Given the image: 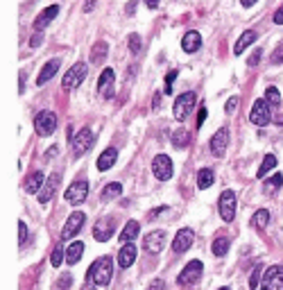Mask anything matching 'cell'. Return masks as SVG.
I'll return each mask as SVG.
<instances>
[{
  "instance_id": "42",
  "label": "cell",
  "mask_w": 283,
  "mask_h": 290,
  "mask_svg": "<svg viewBox=\"0 0 283 290\" xmlns=\"http://www.w3.org/2000/svg\"><path fill=\"white\" fill-rule=\"evenodd\" d=\"M258 279H261V265L252 270V277H250V288H256V286H258Z\"/></svg>"
},
{
  "instance_id": "2",
  "label": "cell",
  "mask_w": 283,
  "mask_h": 290,
  "mask_svg": "<svg viewBox=\"0 0 283 290\" xmlns=\"http://www.w3.org/2000/svg\"><path fill=\"white\" fill-rule=\"evenodd\" d=\"M202 272H204V265L202 261H190V263H186V268L179 272L177 277V283L179 286H193V283H197L199 279H202Z\"/></svg>"
},
{
  "instance_id": "51",
  "label": "cell",
  "mask_w": 283,
  "mask_h": 290,
  "mask_svg": "<svg viewBox=\"0 0 283 290\" xmlns=\"http://www.w3.org/2000/svg\"><path fill=\"white\" fill-rule=\"evenodd\" d=\"M95 7V0H86V5H84V12H91V9Z\"/></svg>"
},
{
  "instance_id": "34",
  "label": "cell",
  "mask_w": 283,
  "mask_h": 290,
  "mask_svg": "<svg viewBox=\"0 0 283 290\" xmlns=\"http://www.w3.org/2000/svg\"><path fill=\"white\" fill-rule=\"evenodd\" d=\"M272 168H276V157H274V154H265V159H263L261 168H258V177H265L267 172L272 170Z\"/></svg>"
},
{
  "instance_id": "33",
  "label": "cell",
  "mask_w": 283,
  "mask_h": 290,
  "mask_svg": "<svg viewBox=\"0 0 283 290\" xmlns=\"http://www.w3.org/2000/svg\"><path fill=\"white\" fill-rule=\"evenodd\" d=\"M188 141H190V134L184 127H179V129H174V132H172V145H174V148H179V150L186 148Z\"/></svg>"
},
{
  "instance_id": "25",
  "label": "cell",
  "mask_w": 283,
  "mask_h": 290,
  "mask_svg": "<svg viewBox=\"0 0 283 290\" xmlns=\"http://www.w3.org/2000/svg\"><path fill=\"white\" fill-rule=\"evenodd\" d=\"M256 41V32L254 30H247V32H242L240 39L236 41V46H233V55H242V52L247 50V48L252 46V43Z\"/></svg>"
},
{
  "instance_id": "8",
  "label": "cell",
  "mask_w": 283,
  "mask_h": 290,
  "mask_svg": "<svg viewBox=\"0 0 283 290\" xmlns=\"http://www.w3.org/2000/svg\"><path fill=\"white\" fill-rule=\"evenodd\" d=\"M218 211H220V218L224 222H233V218H236V193L224 191L220 195V202H218Z\"/></svg>"
},
{
  "instance_id": "30",
  "label": "cell",
  "mask_w": 283,
  "mask_h": 290,
  "mask_svg": "<svg viewBox=\"0 0 283 290\" xmlns=\"http://www.w3.org/2000/svg\"><path fill=\"white\" fill-rule=\"evenodd\" d=\"M213 182H216V175H213L211 168H202V170L197 172V186H199V188L213 186Z\"/></svg>"
},
{
  "instance_id": "46",
  "label": "cell",
  "mask_w": 283,
  "mask_h": 290,
  "mask_svg": "<svg viewBox=\"0 0 283 290\" xmlns=\"http://www.w3.org/2000/svg\"><path fill=\"white\" fill-rule=\"evenodd\" d=\"M68 286H70V274L63 272L61 279H59V290H68Z\"/></svg>"
},
{
  "instance_id": "28",
  "label": "cell",
  "mask_w": 283,
  "mask_h": 290,
  "mask_svg": "<svg viewBox=\"0 0 283 290\" xmlns=\"http://www.w3.org/2000/svg\"><path fill=\"white\" fill-rule=\"evenodd\" d=\"M281 186H283V175L281 172H276V175H272L270 179L263 184V193H265V195H274Z\"/></svg>"
},
{
  "instance_id": "43",
  "label": "cell",
  "mask_w": 283,
  "mask_h": 290,
  "mask_svg": "<svg viewBox=\"0 0 283 290\" xmlns=\"http://www.w3.org/2000/svg\"><path fill=\"white\" fill-rule=\"evenodd\" d=\"M236 107H238V98L233 95V98H229V100H227V107H224V111H227V114L231 116L233 111H236Z\"/></svg>"
},
{
  "instance_id": "48",
  "label": "cell",
  "mask_w": 283,
  "mask_h": 290,
  "mask_svg": "<svg viewBox=\"0 0 283 290\" xmlns=\"http://www.w3.org/2000/svg\"><path fill=\"white\" fill-rule=\"evenodd\" d=\"M41 43H43V34H41V32H37V34L30 39V46H32V48H39Z\"/></svg>"
},
{
  "instance_id": "1",
  "label": "cell",
  "mask_w": 283,
  "mask_h": 290,
  "mask_svg": "<svg viewBox=\"0 0 283 290\" xmlns=\"http://www.w3.org/2000/svg\"><path fill=\"white\" fill-rule=\"evenodd\" d=\"M111 277H114V259L111 256L95 259L93 265L89 268V274H86V279L91 283H95V286H107L111 281Z\"/></svg>"
},
{
  "instance_id": "20",
  "label": "cell",
  "mask_w": 283,
  "mask_h": 290,
  "mask_svg": "<svg viewBox=\"0 0 283 290\" xmlns=\"http://www.w3.org/2000/svg\"><path fill=\"white\" fill-rule=\"evenodd\" d=\"M57 182H59V172H52V175L46 179L43 188L39 191V202H41V204H48V202H50L52 193H55V188H57Z\"/></svg>"
},
{
  "instance_id": "4",
  "label": "cell",
  "mask_w": 283,
  "mask_h": 290,
  "mask_svg": "<svg viewBox=\"0 0 283 290\" xmlns=\"http://www.w3.org/2000/svg\"><path fill=\"white\" fill-rule=\"evenodd\" d=\"M84 77H86V64H84V61H77V64H73L70 70L63 75L61 86L66 91H73V89H77V86L84 82Z\"/></svg>"
},
{
  "instance_id": "9",
  "label": "cell",
  "mask_w": 283,
  "mask_h": 290,
  "mask_svg": "<svg viewBox=\"0 0 283 290\" xmlns=\"http://www.w3.org/2000/svg\"><path fill=\"white\" fill-rule=\"evenodd\" d=\"M250 120H252V125H256V127H265V125L270 123L272 116H270V104H267V100H256V102L252 104Z\"/></svg>"
},
{
  "instance_id": "13",
  "label": "cell",
  "mask_w": 283,
  "mask_h": 290,
  "mask_svg": "<svg viewBox=\"0 0 283 290\" xmlns=\"http://www.w3.org/2000/svg\"><path fill=\"white\" fill-rule=\"evenodd\" d=\"M261 290H283V265H272V268H267L265 277H263Z\"/></svg>"
},
{
  "instance_id": "58",
  "label": "cell",
  "mask_w": 283,
  "mask_h": 290,
  "mask_svg": "<svg viewBox=\"0 0 283 290\" xmlns=\"http://www.w3.org/2000/svg\"><path fill=\"white\" fill-rule=\"evenodd\" d=\"M220 290H229V288H220Z\"/></svg>"
},
{
  "instance_id": "54",
  "label": "cell",
  "mask_w": 283,
  "mask_h": 290,
  "mask_svg": "<svg viewBox=\"0 0 283 290\" xmlns=\"http://www.w3.org/2000/svg\"><path fill=\"white\" fill-rule=\"evenodd\" d=\"M274 123L279 125V127H283V114H279V116H276V118H274Z\"/></svg>"
},
{
  "instance_id": "23",
  "label": "cell",
  "mask_w": 283,
  "mask_h": 290,
  "mask_svg": "<svg viewBox=\"0 0 283 290\" xmlns=\"http://www.w3.org/2000/svg\"><path fill=\"white\" fill-rule=\"evenodd\" d=\"M199 46H202V34H199V32L190 30V32H186V34H184V39H182L184 52H197Z\"/></svg>"
},
{
  "instance_id": "16",
  "label": "cell",
  "mask_w": 283,
  "mask_h": 290,
  "mask_svg": "<svg viewBox=\"0 0 283 290\" xmlns=\"http://www.w3.org/2000/svg\"><path fill=\"white\" fill-rule=\"evenodd\" d=\"M114 82H116V72L114 68H104L97 80V91H100L102 98H111L114 95Z\"/></svg>"
},
{
  "instance_id": "12",
  "label": "cell",
  "mask_w": 283,
  "mask_h": 290,
  "mask_svg": "<svg viewBox=\"0 0 283 290\" xmlns=\"http://www.w3.org/2000/svg\"><path fill=\"white\" fill-rule=\"evenodd\" d=\"M152 172L157 179L168 182L170 177H172V159H170L168 154H157L152 161Z\"/></svg>"
},
{
  "instance_id": "37",
  "label": "cell",
  "mask_w": 283,
  "mask_h": 290,
  "mask_svg": "<svg viewBox=\"0 0 283 290\" xmlns=\"http://www.w3.org/2000/svg\"><path fill=\"white\" fill-rule=\"evenodd\" d=\"M66 252H63V247L61 245H57L55 249H52V256H50V263L55 265V268H59V265L63 263V261H66V256H63Z\"/></svg>"
},
{
  "instance_id": "21",
  "label": "cell",
  "mask_w": 283,
  "mask_h": 290,
  "mask_svg": "<svg viewBox=\"0 0 283 290\" xmlns=\"http://www.w3.org/2000/svg\"><path fill=\"white\" fill-rule=\"evenodd\" d=\"M136 247H134V243H125L123 245V249L118 252V265L120 268H131V263L136 261Z\"/></svg>"
},
{
  "instance_id": "49",
  "label": "cell",
  "mask_w": 283,
  "mask_h": 290,
  "mask_svg": "<svg viewBox=\"0 0 283 290\" xmlns=\"http://www.w3.org/2000/svg\"><path fill=\"white\" fill-rule=\"evenodd\" d=\"M206 116H208L206 107H202V109H199V116H197V127H202V125H204V120H206Z\"/></svg>"
},
{
  "instance_id": "36",
  "label": "cell",
  "mask_w": 283,
  "mask_h": 290,
  "mask_svg": "<svg viewBox=\"0 0 283 290\" xmlns=\"http://www.w3.org/2000/svg\"><path fill=\"white\" fill-rule=\"evenodd\" d=\"M229 245H231V243H229L227 236L216 238V243H213V254H216V256H224V254L229 252Z\"/></svg>"
},
{
  "instance_id": "11",
  "label": "cell",
  "mask_w": 283,
  "mask_h": 290,
  "mask_svg": "<svg viewBox=\"0 0 283 290\" xmlns=\"http://www.w3.org/2000/svg\"><path fill=\"white\" fill-rule=\"evenodd\" d=\"M114 231H116V218L104 215V218H100V220L95 222V227H93V238L100 240V243H107V240L114 236Z\"/></svg>"
},
{
  "instance_id": "31",
  "label": "cell",
  "mask_w": 283,
  "mask_h": 290,
  "mask_svg": "<svg viewBox=\"0 0 283 290\" xmlns=\"http://www.w3.org/2000/svg\"><path fill=\"white\" fill-rule=\"evenodd\" d=\"M107 50H109V48H107V43L104 41H97L95 46H93V50H91V61H93V64H102V61H104V57H107Z\"/></svg>"
},
{
  "instance_id": "6",
  "label": "cell",
  "mask_w": 283,
  "mask_h": 290,
  "mask_svg": "<svg viewBox=\"0 0 283 290\" xmlns=\"http://www.w3.org/2000/svg\"><path fill=\"white\" fill-rule=\"evenodd\" d=\"M174 118L177 120H186L190 114H193V109H195V93L193 91H186V93H182L177 100H174Z\"/></svg>"
},
{
  "instance_id": "18",
  "label": "cell",
  "mask_w": 283,
  "mask_h": 290,
  "mask_svg": "<svg viewBox=\"0 0 283 290\" xmlns=\"http://www.w3.org/2000/svg\"><path fill=\"white\" fill-rule=\"evenodd\" d=\"M193 240H195L193 229H179L172 240V249L174 252H186V249L193 247Z\"/></svg>"
},
{
  "instance_id": "45",
  "label": "cell",
  "mask_w": 283,
  "mask_h": 290,
  "mask_svg": "<svg viewBox=\"0 0 283 290\" xmlns=\"http://www.w3.org/2000/svg\"><path fill=\"white\" fill-rule=\"evenodd\" d=\"M261 55H263V52H261V48H258V50H254V52H252V57H250V59H247V64H250V66H256L258 61H261Z\"/></svg>"
},
{
  "instance_id": "19",
  "label": "cell",
  "mask_w": 283,
  "mask_h": 290,
  "mask_svg": "<svg viewBox=\"0 0 283 290\" xmlns=\"http://www.w3.org/2000/svg\"><path fill=\"white\" fill-rule=\"evenodd\" d=\"M59 66H61V59H57V57H55V59H50V61H48V64L41 68V72H39L37 84H39V86L48 84V82H50L52 77H55L57 72H59Z\"/></svg>"
},
{
  "instance_id": "15",
  "label": "cell",
  "mask_w": 283,
  "mask_h": 290,
  "mask_svg": "<svg viewBox=\"0 0 283 290\" xmlns=\"http://www.w3.org/2000/svg\"><path fill=\"white\" fill-rule=\"evenodd\" d=\"M211 154L213 157H224V152H227V145H229V129L227 127H222V129H218L216 134H213V138H211Z\"/></svg>"
},
{
  "instance_id": "7",
  "label": "cell",
  "mask_w": 283,
  "mask_h": 290,
  "mask_svg": "<svg viewBox=\"0 0 283 290\" xmlns=\"http://www.w3.org/2000/svg\"><path fill=\"white\" fill-rule=\"evenodd\" d=\"M34 129H37L39 136H50L57 129V116L52 111H41V114L34 118Z\"/></svg>"
},
{
  "instance_id": "24",
  "label": "cell",
  "mask_w": 283,
  "mask_h": 290,
  "mask_svg": "<svg viewBox=\"0 0 283 290\" xmlns=\"http://www.w3.org/2000/svg\"><path fill=\"white\" fill-rule=\"evenodd\" d=\"M43 184H46V177H43V172H41V170L32 172V175L25 179V193L34 195V193H39V191L43 188Z\"/></svg>"
},
{
  "instance_id": "27",
  "label": "cell",
  "mask_w": 283,
  "mask_h": 290,
  "mask_svg": "<svg viewBox=\"0 0 283 290\" xmlns=\"http://www.w3.org/2000/svg\"><path fill=\"white\" fill-rule=\"evenodd\" d=\"M82 254H84V243H82V240H75V243H70V247L66 249V263H68V265H75L77 261L82 259Z\"/></svg>"
},
{
  "instance_id": "47",
  "label": "cell",
  "mask_w": 283,
  "mask_h": 290,
  "mask_svg": "<svg viewBox=\"0 0 283 290\" xmlns=\"http://www.w3.org/2000/svg\"><path fill=\"white\" fill-rule=\"evenodd\" d=\"M148 290H165L163 279H154V281H150V288Z\"/></svg>"
},
{
  "instance_id": "53",
  "label": "cell",
  "mask_w": 283,
  "mask_h": 290,
  "mask_svg": "<svg viewBox=\"0 0 283 290\" xmlns=\"http://www.w3.org/2000/svg\"><path fill=\"white\" fill-rule=\"evenodd\" d=\"M55 154H57V148H50V150H48V154H46V159H52Z\"/></svg>"
},
{
  "instance_id": "3",
  "label": "cell",
  "mask_w": 283,
  "mask_h": 290,
  "mask_svg": "<svg viewBox=\"0 0 283 290\" xmlns=\"http://www.w3.org/2000/svg\"><path fill=\"white\" fill-rule=\"evenodd\" d=\"M93 141H95L93 129H91V127L80 129V132L73 136V154H75V157H82V154H86L91 148H93Z\"/></svg>"
},
{
  "instance_id": "26",
  "label": "cell",
  "mask_w": 283,
  "mask_h": 290,
  "mask_svg": "<svg viewBox=\"0 0 283 290\" xmlns=\"http://www.w3.org/2000/svg\"><path fill=\"white\" fill-rule=\"evenodd\" d=\"M138 231H140V225L136 220H129L127 225L123 227V231H120V243H134V238L138 236Z\"/></svg>"
},
{
  "instance_id": "41",
  "label": "cell",
  "mask_w": 283,
  "mask_h": 290,
  "mask_svg": "<svg viewBox=\"0 0 283 290\" xmlns=\"http://www.w3.org/2000/svg\"><path fill=\"white\" fill-rule=\"evenodd\" d=\"M25 240H27V227H25V222H18V243H25Z\"/></svg>"
},
{
  "instance_id": "38",
  "label": "cell",
  "mask_w": 283,
  "mask_h": 290,
  "mask_svg": "<svg viewBox=\"0 0 283 290\" xmlns=\"http://www.w3.org/2000/svg\"><path fill=\"white\" fill-rule=\"evenodd\" d=\"M129 50H131V55H138V50H140V37L138 34L129 37Z\"/></svg>"
},
{
  "instance_id": "29",
  "label": "cell",
  "mask_w": 283,
  "mask_h": 290,
  "mask_svg": "<svg viewBox=\"0 0 283 290\" xmlns=\"http://www.w3.org/2000/svg\"><path fill=\"white\" fill-rule=\"evenodd\" d=\"M120 193H123V186H120L118 182H111V184H107L104 191H102V200H104V202H111V200H116Z\"/></svg>"
},
{
  "instance_id": "57",
  "label": "cell",
  "mask_w": 283,
  "mask_h": 290,
  "mask_svg": "<svg viewBox=\"0 0 283 290\" xmlns=\"http://www.w3.org/2000/svg\"><path fill=\"white\" fill-rule=\"evenodd\" d=\"M82 290H95V288L91 286V281H89V283H86V286H82Z\"/></svg>"
},
{
  "instance_id": "52",
  "label": "cell",
  "mask_w": 283,
  "mask_h": 290,
  "mask_svg": "<svg viewBox=\"0 0 283 290\" xmlns=\"http://www.w3.org/2000/svg\"><path fill=\"white\" fill-rule=\"evenodd\" d=\"M145 5H148L150 9H157L159 7V0H145Z\"/></svg>"
},
{
  "instance_id": "40",
  "label": "cell",
  "mask_w": 283,
  "mask_h": 290,
  "mask_svg": "<svg viewBox=\"0 0 283 290\" xmlns=\"http://www.w3.org/2000/svg\"><path fill=\"white\" fill-rule=\"evenodd\" d=\"M177 80V70H172V72H168V77H165V93H172V82Z\"/></svg>"
},
{
  "instance_id": "35",
  "label": "cell",
  "mask_w": 283,
  "mask_h": 290,
  "mask_svg": "<svg viewBox=\"0 0 283 290\" xmlns=\"http://www.w3.org/2000/svg\"><path fill=\"white\" fill-rule=\"evenodd\" d=\"M265 100H267V104H270V107H279V104H281L279 89H276V86H267V89H265Z\"/></svg>"
},
{
  "instance_id": "39",
  "label": "cell",
  "mask_w": 283,
  "mask_h": 290,
  "mask_svg": "<svg viewBox=\"0 0 283 290\" xmlns=\"http://www.w3.org/2000/svg\"><path fill=\"white\" fill-rule=\"evenodd\" d=\"M272 64H283V43L276 46L274 52H272Z\"/></svg>"
},
{
  "instance_id": "17",
  "label": "cell",
  "mask_w": 283,
  "mask_h": 290,
  "mask_svg": "<svg viewBox=\"0 0 283 290\" xmlns=\"http://www.w3.org/2000/svg\"><path fill=\"white\" fill-rule=\"evenodd\" d=\"M57 16H59V5H50V7H46L37 18H34V30L39 32V30H43V27H48Z\"/></svg>"
},
{
  "instance_id": "10",
  "label": "cell",
  "mask_w": 283,
  "mask_h": 290,
  "mask_svg": "<svg viewBox=\"0 0 283 290\" xmlns=\"http://www.w3.org/2000/svg\"><path fill=\"white\" fill-rule=\"evenodd\" d=\"M84 220H86V215L82 213V211H75V213L68 215L66 225H63V229H61V240H73L75 238V236L80 234V229L84 227Z\"/></svg>"
},
{
  "instance_id": "55",
  "label": "cell",
  "mask_w": 283,
  "mask_h": 290,
  "mask_svg": "<svg viewBox=\"0 0 283 290\" xmlns=\"http://www.w3.org/2000/svg\"><path fill=\"white\" fill-rule=\"evenodd\" d=\"M240 3H242V7H252V5L256 3V0H240Z\"/></svg>"
},
{
  "instance_id": "56",
  "label": "cell",
  "mask_w": 283,
  "mask_h": 290,
  "mask_svg": "<svg viewBox=\"0 0 283 290\" xmlns=\"http://www.w3.org/2000/svg\"><path fill=\"white\" fill-rule=\"evenodd\" d=\"M159 104H161V95L157 93V95H154V109H159Z\"/></svg>"
},
{
  "instance_id": "50",
  "label": "cell",
  "mask_w": 283,
  "mask_h": 290,
  "mask_svg": "<svg viewBox=\"0 0 283 290\" xmlns=\"http://www.w3.org/2000/svg\"><path fill=\"white\" fill-rule=\"evenodd\" d=\"M274 23L276 25H283V5L274 12Z\"/></svg>"
},
{
  "instance_id": "22",
  "label": "cell",
  "mask_w": 283,
  "mask_h": 290,
  "mask_svg": "<svg viewBox=\"0 0 283 290\" xmlns=\"http://www.w3.org/2000/svg\"><path fill=\"white\" fill-rule=\"evenodd\" d=\"M116 159H118V150H116V148H107L104 152L97 157V170L107 172L116 163Z\"/></svg>"
},
{
  "instance_id": "5",
  "label": "cell",
  "mask_w": 283,
  "mask_h": 290,
  "mask_svg": "<svg viewBox=\"0 0 283 290\" xmlns=\"http://www.w3.org/2000/svg\"><path fill=\"white\" fill-rule=\"evenodd\" d=\"M86 195H89V184L84 179H77L75 184H70V186L66 188L63 200H66L68 204L77 206V204H82V202H86Z\"/></svg>"
},
{
  "instance_id": "14",
  "label": "cell",
  "mask_w": 283,
  "mask_h": 290,
  "mask_svg": "<svg viewBox=\"0 0 283 290\" xmlns=\"http://www.w3.org/2000/svg\"><path fill=\"white\" fill-rule=\"evenodd\" d=\"M165 231H161V229H157V231H150L148 236L143 238V247L148 249L150 254H159L161 249L165 247Z\"/></svg>"
},
{
  "instance_id": "32",
  "label": "cell",
  "mask_w": 283,
  "mask_h": 290,
  "mask_svg": "<svg viewBox=\"0 0 283 290\" xmlns=\"http://www.w3.org/2000/svg\"><path fill=\"white\" fill-rule=\"evenodd\" d=\"M267 222H270V211H267V209H258L256 213H254V218H252V225L256 227V229H265Z\"/></svg>"
},
{
  "instance_id": "44",
  "label": "cell",
  "mask_w": 283,
  "mask_h": 290,
  "mask_svg": "<svg viewBox=\"0 0 283 290\" xmlns=\"http://www.w3.org/2000/svg\"><path fill=\"white\" fill-rule=\"evenodd\" d=\"M163 213H168V206H159V209H152V211H150V220H157V218L163 215Z\"/></svg>"
}]
</instances>
